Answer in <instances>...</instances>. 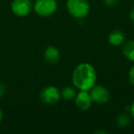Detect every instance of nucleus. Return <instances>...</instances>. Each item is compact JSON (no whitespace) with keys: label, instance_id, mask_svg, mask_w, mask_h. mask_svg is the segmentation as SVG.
<instances>
[{"label":"nucleus","instance_id":"nucleus-6","mask_svg":"<svg viewBox=\"0 0 134 134\" xmlns=\"http://www.w3.org/2000/svg\"><path fill=\"white\" fill-rule=\"evenodd\" d=\"M90 96H91L92 101L99 105L106 104L109 101L110 93L108 88L103 86H94L89 90Z\"/></svg>","mask_w":134,"mask_h":134},{"label":"nucleus","instance_id":"nucleus-17","mask_svg":"<svg viewBox=\"0 0 134 134\" xmlns=\"http://www.w3.org/2000/svg\"><path fill=\"white\" fill-rule=\"evenodd\" d=\"M130 116L134 119V101L132 102V104L130 105Z\"/></svg>","mask_w":134,"mask_h":134},{"label":"nucleus","instance_id":"nucleus-12","mask_svg":"<svg viewBox=\"0 0 134 134\" xmlns=\"http://www.w3.org/2000/svg\"><path fill=\"white\" fill-rule=\"evenodd\" d=\"M117 124L119 128H127L130 123V117L125 112L119 113L117 117Z\"/></svg>","mask_w":134,"mask_h":134},{"label":"nucleus","instance_id":"nucleus-4","mask_svg":"<svg viewBox=\"0 0 134 134\" xmlns=\"http://www.w3.org/2000/svg\"><path fill=\"white\" fill-rule=\"evenodd\" d=\"M40 97L41 101L45 104L53 105L59 102L62 98L61 90L53 86H49L44 87L40 93Z\"/></svg>","mask_w":134,"mask_h":134},{"label":"nucleus","instance_id":"nucleus-1","mask_svg":"<svg viewBox=\"0 0 134 134\" xmlns=\"http://www.w3.org/2000/svg\"><path fill=\"white\" fill-rule=\"evenodd\" d=\"M97 72L88 63H83L75 68L72 75V82L79 91H89L97 83Z\"/></svg>","mask_w":134,"mask_h":134},{"label":"nucleus","instance_id":"nucleus-13","mask_svg":"<svg viewBox=\"0 0 134 134\" xmlns=\"http://www.w3.org/2000/svg\"><path fill=\"white\" fill-rule=\"evenodd\" d=\"M129 80H130V84L134 86V64L132 65L129 72Z\"/></svg>","mask_w":134,"mask_h":134},{"label":"nucleus","instance_id":"nucleus-10","mask_svg":"<svg viewBox=\"0 0 134 134\" xmlns=\"http://www.w3.org/2000/svg\"><path fill=\"white\" fill-rule=\"evenodd\" d=\"M122 53L130 62L134 63V41L130 40L122 44Z\"/></svg>","mask_w":134,"mask_h":134},{"label":"nucleus","instance_id":"nucleus-9","mask_svg":"<svg viewBox=\"0 0 134 134\" xmlns=\"http://www.w3.org/2000/svg\"><path fill=\"white\" fill-rule=\"evenodd\" d=\"M125 40H126L125 34L123 33V31L119 30H113L108 35V42L110 45L115 47L122 46V44L125 42Z\"/></svg>","mask_w":134,"mask_h":134},{"label":"nucleus","instance_id":"nucleus-11","mask_svg":"<svg viewBox=\"0 0 134 134\" xmlns=\"http://www.w3.org/2000/svg\"><path fill=\"white\" fill-rule=\"evenodd\" d=\"M76 94V88L75 86H65L61 90L62 97L65 100H74Z\"/></svg>","mask_w":134,"mask_h":134},{"label":"nucleus","instance_id":"nucleus-2","mask_svg":"<svg viewBox=\"0 0 134 134\" xmlns=\"http://www.w3.org/2000/svg\"><path fill=\"white\" fill-rule=\"evenodd\" d=\"M66 8L73 18L83 19L89 14L90 5L87 0H67Z\"/></svg>","mask_w":134,"mask_h":134},{"label":"nucleus","instance_id":"nucleus-14","mask_svg":"<svg viewBox=\"0 0 134 134\" xmlns=\"http://www.w3.org/2000/svg\"><path fill=\"white\" fill-rule=\"evenodd\" d=\"M103 2H104V4L106 5L107 7L111 8V7L116 6V5L119 2V0H103Z\"/></svg>","mask_w":134,"mask_h":134},{"label":"nucleus","instance_id":"nucleus-15","mask_svg":"<svg viewBox=\"0 0 134 134\" xmlns=\"http://www.w3.org/2000/svg\"><path fill=\"white\" fill-rule=\"evenodd\" d=\"M7 91V86L6 85L4 84V83L0 82V98L3 97V96L5 95V93H6Z\"/></svg>","mask_w":134,"mask_h":134},{"label":"nucleus","instance_id":"nucleus-8","mask_svg":"<svg viewBox=\"0 0 134 134\" xmlns=\"http://www.w3.org/2000/svg\"><path fill=\"white\" fill-rule=\"evenodd\" d=\"M44 59L47 63L51 64H56L61 59V53L60 51L54 46H48L44 51Z\"/></svg>","mask_w":134,"mask_h":134},{"label":"nucleus","instance_id":"nucleus-16","mask_svg":"<svg viewBox=\"0 0 134 134\" xmlns=\"http://www.w3.org/2000/svg\"><path fill=\"white\" fill-rule=\"evenodd\" d=\"M130 20H131V22L134 24V7L131 8V10H130Z\"/></svg>","mask_w":134,"mask_h":134},{"label":"nucleus","instance_id":"nucleus-3","mask_svg":"<svg viewBox=\"0 0 134 134\" xmlns=\"http://www.w3.org/2000/svg\"><path fill=\"white\" fill-rule=\"evenodd\" d=\"M58 8L56 0H36L33 3V10L38 16L48 18L53 15Z\"/></svg>","mask_w":134,"mask_h":134},{"label":"nucleus","instance_id":"nucleus-18","mask_svg":"<svg viewBox=\"0 0 134 134\" xmlns=\"http://www.w3.org/2000/svg\"><path fill=\"white\" fill-rule=\"evenodd\" d=\"M2 119H3V111L1 109V108H0V123L2 122Z\"/></svg>","mask_w":134,"mask_h":134},{"label":"nucleus","instance_id":"nucleus-7","mask_svg":"<svg viewBox=\"0 0 134 134\" xmlns=\"http://www.w3.org/2000/svg\"><path fill=\"white\" fill-rule=\"evenodd\" d=\"M74 100H75V106L82 111L88 110L93 104L89 91H79Z\"/></svg>","mask_w":134,"mask_h":134},{"label":"nucleus","instance_id":"nucleus-5","mask_svg":"<svg viewBox=\"0 0 134 134\" xmlns=\"http://www.w3.org/2000/svg\"><path fill=\"white\" fill-rule=\"evenodd\" d=\"M11 11L17 17H26L33 9L31 0H13L11 3Z\"/></svg>","mask_w":134,"mask_h":134}]
</instances>
